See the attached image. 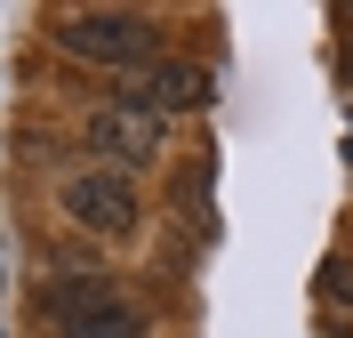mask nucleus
Wrapping results in <instances>:
<instances>
[{
    "label": "nucleus",
    "mask_w": 353,
    "mask_h": 338,
    "mask_svg": "<svg viewBox=\"0 0 353 338\" xmlns=\"http://www.w3.org/2000/svg\"><path fill=\"white\" fill-rule=\"evenodd\" d=\"M57 41L72 57H97V65H153L161 57V24L145 8H72L57 24Z\"/></svg>",
    "instance_id": "1"
},
{
    "label": "nucleus",
    "mask_w": 353,
    "mask_h": 338,
    "mask_svg": "<svg viewBox=\"0 0 353 338\" xmlns=\"http://www.w3.org/2000/svg\"><path fill=\"white\" fill-rule=\"evenodd\" d=\"M217 97V81H209V65H153V73H137L129 89L112 97V105H129V113H201Z\"/></svg>",
    "instance_id": "5"
},
{
    "label": "nucleus",
    "mask_w": 353,
    "mask_h": 338,
    "mask_svg": "<svg viewBox=\"0 0 353 338\" xmlns=\"http://www.w3.org/2000/svg\"><path fill=\"white\" fill-rule=\"evenodd\" d=\"M65 218L81 225V234H129L137 225V185L112 178V169H81V178H65Z\"/></svg>",
    "instance_id": "3"
},
{
    "label": "nucleus",
    "mask_w": 353,
    "mask_h": 338,
    "mask_svg": "<svg viewBox=\"0 0 353 338\" xmlns=\"http://www.w3.org/2000/svg\"><path fill=\"white\" fill-rule=\"evenodd\" d=\"M48 314H57L65 338H145V306L112 282H57Z\"/></svg>",
    "instance_id": "2"
},
{
    "label": "nucleus",
    "mask_w": 353,
    "mask_h": 338,
    "mask_svg": "<svg viewBox=\"0 0 353 338\" xmlns=\"http://www.w3.org/2000/svg\"><path fill=\"white\" fill-rule=\"evenodd\" d=\"M345 65H353V32H345Z\"/></svg>",
    "instance_id": "7"
},
{
    "label": "nucleus",
    "mask_w": 353,
    "mask_h": 338,
    "mask_svg": "<svg viewBox=\"0 0 353 338\" xmlns=\"http://www.w3.org/2000/svg\"><path fill=\"white\" fill-rule=\"evenodd\" d=\"M330 338H353V322H330Z\"/></svg>",
    "instance_id": "6"
},
{
    "label": "nucleus",
    "mask_w": 353,
    "mask_h": 338,
    "mask_svg": "<svg viewBox=\"0 0 353 338\" xmlns=\"http://www.w3.org/2000/svg\"><path fill=\"white\" fill-rule=\"evenodd\" d=\"M88 153L112 161V178H129V169L161 161V121L153 113H129V105H97L88 113Z\"/></svg>",
    "instance_id": "4"
}]
</instances>
